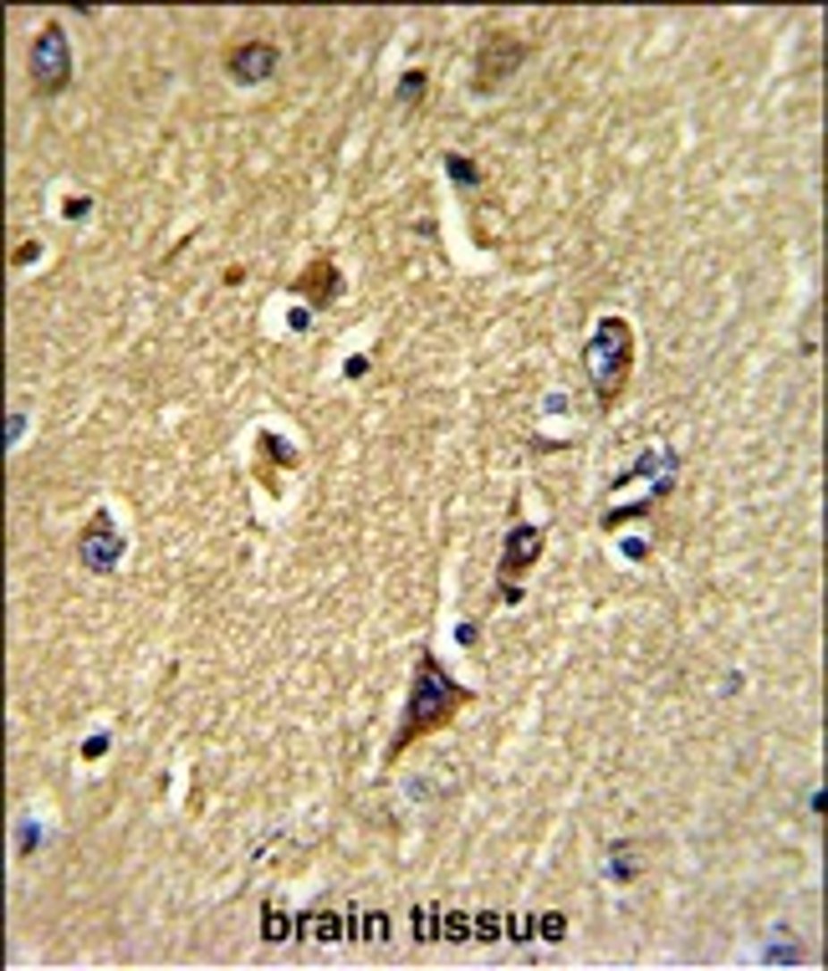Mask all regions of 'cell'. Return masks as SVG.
<instances>
[{
	"label": "cell",
	"instance_id": "1",
	"mask_svg": "<svg viewBox=\"0 0 828 971\" xmlns=\"http://www.w3.org/2000/svg\"><path fill=\"white\" fill-rule=\"evenodd\" d=\"M470 701H476V696H470L455 675H445V665H440L435 654H419L414 680H410V701H404V721H399V737L389 741V752H384V756H389V762L404 756L414 741H425L430 731L451 726L455 711H466Z\"/></svg>",
	"mask_w": 828,
	"mask_h": 971
},
{
	"label": "cell",
	"instance_id": "2",
	"mask_svg": "<svg viewBox=\"0 0 828 971\" xmlns=\"http://www.w3.org/2000/svg\"><path fill=\"white\" fill-rule=\"evenodd\" d=\"M583 363H588V378H594L598 410H613L634 374V327L619 312H604L594 333H588V342H583Z\"/></svg>",
	"mask_w": 828,
	"mask_h": 971
},
{
	"label": "cell",
	"instance_id": "3",
	"mask_svg": "<svg viewBox=\"0 0 828 971\" xmlns=\"http://www.w3.org/2000/svg\"><path fill=\"white\" fill-rule=\"evenodd\" d=\"M26 72H31V88L41 97H56V92L72 88V41H67V26L62 21H46L26 52Z\"/></svg>",
	"mask_w": 828,
	"mask_h": 971
},
{
	"label": "cell",
	"instance_id": "4",
	"mask_svg": "<svg viewBox=\"0 0 828 971\" xmlns=\"http://www.w3.org/2000/svg\"><path fill=\"white\" fill-rule=\"evenodd\" d=\"M123 553H128V537H123V527L113 522V511H92V522L82 527V537H77L82 568L97 578H113L118 562H123Z\"/></svg>",
	"mask_w": 828,
	"mask_h": 971
},
{
	"label": "cell",
	"instance_id": "5",
	"mask_svg": "<svg viewBox=\"0 0 828 971\" xmlns=\"http://www.w3.org/2000/svg\"><path fill=\"white\" fill-rule=\"evenodd\" d=\"M532 52V41L517 37V31H496V37L481 41V52H476V92H496L506 77H517V67L527 62Z\"/></svg>",
	"mask_w": 828,
	"mask_h": 971
},
{
	"label": "cell",
	"instance_id": "6",
	"mask_svg": "<svg viewBox=\"0 0 828 971\" xmlns=\"http://www.w3.org/2000/svg\"><path fill=\"white\" fill-rule=\"evenodd\" d=\"M276 67H282V46H276V41L251 37V41H235L231 52H225V77L241 82V88H251V82H271Z\"/></svg>",
	"mask_w": 828,
	"mask_h": 971
},
{
	"label": "cell",
	"instance_id": "7",
	"mask_svg": "<svg viewBox=\"0 0 828 971\" xmlns=\"http://www.w3.org/2000/svg\"><path fill=\"white\" fill-rule=\"evenodd\" d=\"M542 547H547V527L517 522L511 532H506V542H502V562H496V573H502L506 583H517L522 573H532V568H537Z\"/></svg>",
	"mask_w": 828,
	"mask_h": 971
},
{
	"label": "cell",
	"instance_id": "8",
	"mask_svg": "<svg viewBox=\"0 0 828 971\" xmlns=\"http://www.w3.org/2000/svg\"><path fill=\"white\" fill-rule=\"evenodd\" d=\"M338 291H342V271L333 266V261H312V266L291 282V297L312 302V312H317V307H333L338 302Z\"/></svg>",
	"mask_w": 828,
	"mask_h": 971
},
{
	"label": "cell",
	"instance_id": "9",
	"mask_svg": "<svg viewBox=\"0 0 828 971\" xmlns=\"http://www.w3.org/2000/svg\"><path fill=\"white\" fill-rule=\"evenodd\" d=\"M425 92H430V72H425V67H410V72L399 77V92H394V103L399 108H419V103H425Z\"/></svg>",
	"mask_w": 828,
	"mask_h": 971
},
{
	"label": "cell",
	"instance_id": "10",
	"mask_svg": "<svg viewBox=\"0 0 828 971\" xmlns=\"http://www.w3.org/2000/svg\"><path fill=\"white\" fill-rule=\"evenodd\" d=\"M256 445H261V455H266V460H276V466H287V470L302 460V455H297V445H291L287 435H276V430H266L261 440H256Z\"/></svg>",
	"mask_w": 828,
	"mask_h": 971
},
{
	"label": "cell",
	"instance_id": "11",
	"mask_svg": "<svg viewBox=\"0 0 828 971\" xmlns=\"http://www.w3.org/2000/svg\"><path fill=\"white\" fill-rule=\"evenodd\" d=\"M634 849H639L634 839H624V844H613V849H609V854H613V859H609V874H613L619 884H629L634 874H639V859H634Z\"/></svg>",
	"mask_w": 828,
	"mask_h": 971
},
{
	"label": "cell",
	"instance_id": "12",
	"mask_svg": "<svg viewBox=\"0 0 828 971\" xmlns=\"http://www.w3.org/2000/svg\"><path fill=\"white\" fill-rule=\"evenodd\" d=\"M445 174H451V184H460V190H476V184H481V169H476L466 154H445Z\"/></svg>",
	"mask_w": 828,
	"mask_h": 971
},
{
	"label": "cell",
	"instance_id": "13",
	"mask_svg": "<svg viewBox=\"0 0 828 971\" xmlns=\"http://www.w3.org/2000/svg\"><path fill=\"white\" fill-rule=\"evenodd\" d=\"M762 961H767V967H798V961H803V946H798V941H773V946L762 951Z\"/></svg>",
	"mask_w": 828,
	"mask_h": 971
},
{
	"label": "cell",
	"instance_id": "14",
	"mask_svg": "<svg viewBox=\"0 0 828 971\" xmlns=\"http://www.w3.org/2000/svg\"><path fill=\"white\" fill-rule=\"evenodd\" d=\"M261 931H266V941H287V920H282V910H276V905H266V925H261Z\"/></svg>",
	"mask_w": 828,
	"mask_h": 971
},
{
	"label": "cell",
	"instance_id": "15",
	"mask_svg": "<svg viewBox=\"0 0 828 971\" xmlns=\"http://www.w3.org/2000/svg\"><path fill=\"white\" fill-rule=\"evenodd\" d=\"M537 925H542V941H562V935H568V920L562 916H542Z\"/></svg>",
	"mask_w": 828,
	"mask_h": 971
},
{
	"label": "cell",
	"instance_id": "16",
	"mask_svg": "<svg viewBox=\"0 0 828 971\" xmlns=\"http://www.w3.org/2000/svg\"><path fill=\"white\" fill-rule=\"evenodd\" d=\"M62 215H67V220H82V215H92V199H88V195H72L67 205H62Z\"/></svg>",
	"mask_w": 828,
	"mask_h": 971
},
{
	"label": "cell",
	"instance_id": "17",
	"mask_svg": "<svg viewBox=\"0 0 828 971\" xmlns=\"http://www.w3.org/2000/svg\"><path fill=\"white\" fill-rule=\"evenodd\" d=\"M37 844H41V828L31 823V818H26V823H21V854H31Z\"/></svg>",
	"mask_w": 828,
	"mask_h": 971
},
{
	"label": "cell",
	"instance_id": "18",
	"mask_svg": "<svg viewBox=\"0 0 828 971\" xmlns=\"http://www.w3.org/2000/svg\"><path fill=\"white\" fill-rule=\"evenodd\" d=\"M21 430H26V414L16 410V414H11V425H5V445H16V440H21Z\"/></svg>",
	"mask_w": 828,
	"mask_h": 971
},
{
	"label": "cell",
	"instance_id": "19",
	"mask_svg": "<svg viewBox=\"0 0 828 971\" xmlns=\"http://www.w3.org/2000/svg\"><path fill=\"white\" fill-rule=\"evenodd\" d=\"M37 256H41V246H37V241H26V246H21V251H16V266H31V261H37Z\"/></svg>",
	"mask_w": 828,
	"mask_h": 971
},
{
	"label": "cell",
	"instance_id": "20",
	"mask_svg": "<svg viewBox=\"0 0 828 971\" xmlns=\"http://www.w3.org/2000/svg\"><path fill=\"white\" fill-rule=\"evenodd\" d=\"M108 752V737H92V741H82V762H88V756H103Z\"/></svg>",
	"mask_w": 828,
	"mask_h": 971
},
{
	"label": "cell",
	"instance_id": "21",
	"mask_svg": "<svg viewBox=\"0 0 828 971\" xmlns=\"http://www.w3.org/2000/svg\"><path fill=\"white\" fill-rule=\"evenodd\" d=\"M342 374H348V378H363V374H368V359H363V353H353V359H348V368H342Z\"/></svg>",
	"mask_w": 828,
	"mask_h": 971
},
{
	"label": "cell",
	"instance_id": "22",
	"mask_svg": "<svg viewBox=\"0 0 828 971\" xmlns=\"http://www.w3.org/2000/svg\"><path fill=\"white\" fill-rule=\"evenodd\" d=\"M287 323H291V327H297V333H307V327H312V312H307V307H302V312H291Z\"/></svg>",
	"mask_w": 828,
	"mask_h": 971
}]
</instances>
